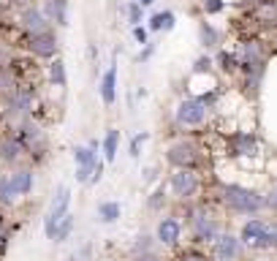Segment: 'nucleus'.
Instances as JSON below:
<instances>
[{
  "label": "nucleus",
  "instance_id": "nucleus-6",
  "mask_svg": "<svg viewBox=\"0 0 277 261\" xmlns=\"http://www.w3.org/2000/svg\"><path fill=\"white\" fill-rule=\"evenodd\" d=\"M171 188L177 196H190L196 191V174L190 169H179L174 177H171Z\"/></svg>",
  "mask_w": 277,
  "mask_h": 261
},
{
  "label": "nucleus",
  "instance_id": "nucleus-19",
  "mask_svg": "<svg viewBox=\"0 0 277 261\" xmlns=\"http://www.w3.org/2000/svg\"><path fill=\"white\" fill-rule=\"evenodd\" d=\"M71 229H74V215H65L63 221H60L57 232H54V239H57V242H63V239H68V234H71Z\"/></svg>",
  "mask_w": 277,
  "mask_h": 261
},
{
  "label": "nucleus",
  "instance_id": "nucleus-27",
  "mask_svg": "<svg viewBox=\"0 0 277 261\" xmlns=\"http://www.w3.org/2000/svg\"><path fill=\"white\" fill-rule=\"evenodd\" d=\"M133 35H136V41H139V44H147V30H144V28H139V25H136Z\"/></svg>",
  "mask_w": 277,
  "mask_h": 261
},
{
  "label": "nucleus",
  "instance_id": "nucleus-28",
  "mask_svg": "<svg viewBox=\"0 0 277 261\" xmlns=\"http://www.w3.org/2000/svg\"><path fill=\"white\" fill-rule=\"evenodd\" d=\"M266 245H277V226H269V234H266Z\"/></svg>",
  "mask_w": 277,
  "mask_h": 261
},
{
  "label": "nucleus",
  "instance_id": "nucleus-14",
  "mask_svg": "<svg viewBox=\"0 0 277 261\" xmlns=\"http://www.w3.org/2000/svg\"><path fill=\"white\" fill-rule=\"evenodd\" d=\"M117 145H120V131H109L106 139H103V155H106V161H114L117 158Z\"/></svg>",
  "mask_w": 277,
  "mask_h": 261
},
{
  "label": "nucleus",
  "instance_id": "nucleus-23",
  "mask_svg": "<svg viewBox=\"0 0 277 261\" xmlns=\"http://www.w3.org/2000/svg\"><path fill=\"white\" fill-rule=\"evenodd\" d=\"M0 150H3V158H6V161H14V158L19 155V147L14 145V142H6V145L0 147Z\"/></svg>",
  "mask_w": 277,
  "mask_h": 261
},
{
  "label": "nucleus",
  "instance_id": "nucleus-1",
  "mask_svg": "<svg viewBox=\"0 0 277 261\" xmlns=\"http://www.w3.org/2000/svg\"><path fill=\"white\" fill-rule=\"evenodd\" d=\"M68 204H71V191H68V188H60L57 196H54L52 204H49L47 218H44V232H47L49 239H54V232H57L60 221L68 215Z\"/></svg>",
  "mask_w": 277,
  "mask_h": 261
},
{
  "label": "nucleus",
  "instance_id": "nucleus-5",
  "mask_svg": "<svg viewBox=\"0 0 277 261\" xmlns=\"http://www.w3.org/2000/svg\"><path fill=\"white\" fill-rule=\"evenodd\" d=\"M30 49L38 55V58H52L54 52H57V38H54L52 33H36L33 35V41H30Z\"/></svg>",
  "mask_w": 277,
  "mask_h": 261
},
{
  "label": "nucleus",
  "instance_id": "nucleus-7",
  "mask_svg": "<svg viewBox=\"0 0 277 261\" xmlns=\"http://www.w3.org/2000/svg\"><path fill=\"white\" fill-rule=\"evenodd\" d=\"M101 98L106 106H112L114 98H117V68H114V63L109 65V71L101 79Z\"/></svg>",
  "mask_w": 277,
  "mask_h": 261
},
{
  "label": "nucleus",
  "instance_id": "nucleus-2",
  "mask_svg": "<svg viewBox=\"0 0 277 261\" xmlns=\"http://www.w3.org/2000/svg\"><path fill=\"white\" fill-rule=\"evenodd\" d=\"M226 202H228L234 209H239V212H255V209L261 207V196H255L253 191L239 188V185L226 188Z\"/></svg>",
  "mask_w": 277,
  "mask_h": 261
},
{
  "label": "nucleus",
  "instance_id": "nucleus-30",
  "mask_svg": "<svg viewBox=\"0 0 277 261\" xmlns=\"http://www.w3.org/2000/svg\"><path fill=\"white\" fill-rule=\"evenodd\" d=\"M220 8H223V3H220V0H209V3H206V11H209V14L220 11Z\"/></svg>",
  "mask_w": 277,
  "mask_h": 261
},
{
  "label": "nucleus",
  "instance_id": "nucleus-25",
  "mask_svg": "<svg viewBox=\"0 0 277 261\" xmlns=\"http://www.w3.org/2000/svg\"><path fill=\"white\" fill-rule=\"evenodd\" d=\"M201 41H204L206 47H212V44H215V30L209 28V25H204V28H201Z\"/></svg>",
  "mask_w": 277,
  "mask_h": 261
},
{
  "label": "nucleus",
  "instance_id": "nucleus-32",
  "mask_svg": "<svg viewBox=\"0 0 277 261\" xmlns=\"http://www.w3.org/2000/svg\"><path fill=\"white\" fill-rule=\"evenodd\" d=\"M136 261H160L158 256H152V253H144V256H139Z\"/></svg>",
  "mask_w": 277,
  "mask_h": 261
},
{
  "label": "nucleus",
  "instance_id": "nucleus-9",
  "mask_svg": "<svg viewBox=\"0 0 277 261\" xmlns=\"http://www.w3.org/2000/svg\"><path fill=\"white\" fill-rule=\"evenodd\" d=\"M169 161L174 163V166H190V163L196 161V152H193V147H188V145H174L169 150Z\"/></svg>",
  "mask_w": 277,
  "mask_h": 261
},
{
  "label": "nucleus",
  "instance_id": "nucleus-17",
  "mask_svg": "<svg viewBox=\"0 0 277 261\" xmlns=\"http://www.w3.org/2000/svg\"><path fill=\"white\" fill-rule=\"evenodd\" d=\"M98 215H101V221L114 223V221L120 218V204H117V202H106V204H101V207H98Z\"/></svg>",
  "mask_w": 277,
  "mask_h": 261
},
{
  "label": "nucleus",
  "instance_id": "nucleus-10",
  "mask_svg": "<svg viewBox=\"0 0 277 261\" xmlns=\"http://www.w3.org/2000/svg\"><path fill=\"white\" fill-rule=\"evenodd\" d=\"M158 239L160 242H166V245L177 242L179 239V223L174 221V218H163L160 226H158Z\"/></svg>",
  "mask_w": 277,
  "mask_h": 261
},
{
  "label": "nucleus",
  "instance_id": "nucleus-35",
  "mask_svg": "<svg viewBox=\"0 0 277 261\" xmlns=\"http://www.w3.org/2000/svg\"><path fill=\"white\" fill-rule=\"evenodd\" d=\"M150 3H155V0H142V6H150Z\"/></svg>",
  "mask_w": 277,
  "mask_h": 261
},
{
  "label": "nucleus",
  "instance_id": "nucleus-3",
  "mask_svg": "<svg viewBox=\"0 0 277 261\" xmlns=\"http://www.w3.org/2000/svg\"><path fill=\"white\" fill-rule=\"evenodd\" d=\"M206 109H204V101H182L177 109V120L185 122V125H199L204 120Z\"/></svg>",
  "mask_w": 277,
  "mask_h": 261
},
{
  "label": "nucleus",
  "instance_id": "nucleus-11",
  "mask_svg": "<svg viewBox=\"0 0 277 261\" xmlns=\"http://www.w3.org/2000/svg\"><path fill=\"white\" fill-rule=\"evenodd\" d=\"M65 8H68V0H47V17L57 25H65Z\"/></svg>",
  "mask_w": 277,
  "mask_h": 261
},
{
  "label": "nucleus",
  "instance_id": "nucleus-12",
  "mask_svg": "<svg viewBox=\"0 0 277 261\" xmlns=\"http://www.w3.org/2000/svg\"><path fill=\"white\" fill-rule=\"evenodd\" d=\"M95 147L98 145L93 142L90 147H76V150H74V158H76L79 166H95V163H98L95 161Z\"/></svg>",
  "mask_w": 277,
  "mask_h": 261
},
{
  "label": "nucleus",
  "instance_id": "nucleus-24",
  "mask_svg": "<svg viewBox=\"0 0 277 261\" xmlns=\"http://www.w3.org/2000/svg\"><path fill=\"white\" fill-rule=\"evenodd\" d=\"M93 169L95 166H79L76 169V180L79 182H90V180H93Z\"/></svg>",
  "mask_w": 277,
  "mask_h": 261
},
{
  "label": "nucleus",
  "instance_id": "nucleus-31",
  "mask_svg": "<svg viewBox=\"0 0 277 261\" xmlns=\"http://www.w3.org/2000/svg\"><path fill=\"white\" fill-rule=\"evenodd\" d=\"M150 248V242H147V237H142L139 242H136V250H147Z\"/></svg>",
  "mask_w": 277,
  "mask_h": 261
},
{
  "label": "nucleus",
  "instance_id": "nucleus-13",
  "mask_svg": "<svg viewBox=\"0 0 277 261\" xmlns=\"http://www.w3.org/2000/svg\"><path fill=\"white\" fill-rule=\"evenodd\" d=\"M11 185H14V191H17V193H27L30 188H33V174H30V172L11 174Z\"/></svg>",
  "mask_w": 277,
  "mask_h": 261
},
{
  "label": "nucleus",
  "instance_id": "nucleus-36",
  "mask_svg": "<svg viewBox=\"0 0 277 261\" xmlns=\"http://www.w3.org/2000/svg\"><path fill=\"white\" fill-rule=\"evenodd\" d=\"M188 261H201V259H188Z\"/></svg>",
  "mask_w": 277,
  "mask_h": 261
},
{
  "label": "nucleus",
  "instance_id": "nucleus-26",
  "mask_svg": "<svg viewBox=\"0 0 277 261\" xmlns=\"http://www.w3.org/2000/svg\"><path fill=\"white\" fill-rule=\"evenodd\" d=\"M128 19H130L133 25H139V22H142V6H139V3H133V6L128 8Z\"/></svg>",
  "mask_w": 277,
  "mask_h": 261
},
{
  "label": "nucleus",
  "instance_id": "nucleus-29",
  "mask_svg": "<svg viewBox=\"0 0 277 261\" xmlns=\"http://www.w3.org/2000/svg\"><path fill=\"white\" fill-rule=\"evenodd\" d=\"M101 177H103V166H101V161H98V163H95V169H93V180H90V182H98Z\"/></svg>",
  "mask_w": 277,
  "mask_h": 261
},
{
  "label": "nucleus",
  "instance_id": "nucleus-34",
  "mask_svg": "<svg viewBox=\"0 0 277 261\" xmlns=\"http://www.w3.org/2000/svg\"><path fill=\"white\" fill-rule=\"evenodd\" d=\"M3 239H6V234H3V223H0V242H3Z\"/></svg>",
  "mask_w": 277,
  "mask_h": 261
},
{
  "label": "nucleus",
  "instance_id": "nucleus-20",
  "mask_svg": "<svg viewBox=\"0 0 277 261\" xmlns=\"http://www.w3.org/2000/svg\"><path fill=\"white\" fill-rule=\"evenodd\" d=\"M52 82L57 87H65V65H63V60H54L52 63Z\"/></svg>",
  "mask_w": 277,
  "mask_h": 261
},
{
  "label": "nucleus",
  "instance_id": "nucleus-8",
  "mask_svg": "<svg viewBox=\"0 0 277 261\" xmlns=\"http://www.w3.org/2000/svg\"><path fill=\"white\" fill-rule=\"evenodd\" d=\"M215 253H218L220 261L236 259V253H239V239L231 237V234H223V237H218V242H215Z\"/></svg>",
  "mask_w": 277,
  "mask_h": 261
},
{
  "label": "nucleus",
  "instance_id": "nucleus-21",
  "mask_svg": "<svg viewBox=\"0 0 277 261\" xmlns=\"http://www.w3.org/2000/svg\"><path fill=\"white\" fill-rule=\"evenodd\" d=\"M14 196H17V191H14L11 180H0V202L11 204V202H14Z\"/></svg>",
  "mask_w": 277,
  "mask_h": 261
},
{
  "label": "nucleus",
  "instance_id": "nucleus-18",
  "mask_svg": "<svg viewBox=\"0 0 277 261\" xmlns=\"http://www.w3.org/2000/svg\"><path fill=\"white\" fill-rule=\"evenodd\" d=\"M196 232H199V237H204V239H212L215 237L212 221H206L204 215H201V218H196Z\"/></svg>",
  "mask_w": 277,
  "mask_h": 261
},
{
  "label": "nucleus",
  "instance_id": "nucleus-37",
  "mask_svg": "<svg viewBox=\"0 0 277 261\" xmlns=\"http://www.w3.org/2000/svg\"><path fill=\"white\" fill-rule=\"evenodd\" d=\"M275 202H277V199H275Z\"/></svg>",
  "mask_w": 277,
  "mask_h": 261
},
{
  "label": "nucleus",
  "instance_id": "nucleus-16",
  "mask_svg": "<svg viewBox=\"0 0 277 261\" xmlns=\"http://www.w3.org/2000/svg\"><path fill=\"white\" fill-rule=\"evenodd\" d=\"M150 28H152V30H171V28H174V14H171V11L155 14V17L150 19Z\"/></svg>",
  "mask_w": 277,
  "mask_h": 261
},
{
  "label": "nucleus",
  "instance_id": "nucleus-4",
  "mask_svg": "<svg viewBox=\"0 0 277 261\" xmlns=\"http://www.w3.org/2000/svg\"><path fill=\"white\" fill-rule=\"evenodd\" d=\"M266 234H269V226L261 221H250L248 226L242 229V242L253 245V248H264L266 245Z\"/></svg>",
  "mask_w": 277,
  "mask_h": 261
},
{
  "label": "nucleus",
  "instance_id": "nucleus-22",
  "mask_svg": "<svg viewBox=\"0 0 277 261\" xmlns=\"http://www.w3.org/2000/svg\"><path fill=\"white\" fill-rule=\"evenodd\" d=\"M144 142H147V134H136L133 136V142H130V155L133 158H139V150H142Z\"/></svg>",
  "mask_w": 277,
  "mask_h": 261
},
{
  "label": "nucleus",
  "instance_id": "nucleus-15",
  "mask_svg": "<svg viewBox=\"0 0 277 261\" xmlns=\"http://www.w3.org/2000/svg\"><path fill=\"white\" fill-rule=\"evenodd\" d=\"M25 28L30 30V33H44V14L41 11H27L25 14Z\"/></svg>",
  "mask_w": 277,
  "mask_h": 261
},
{
  "label": "nucleus",
  "instance_id": "nucleus-33",
  "mask_svg": "<svg viewBox=\"0 0 277 261\" xmlns=\"http://www.w3.org/2000/svg\"><path fill=\"white\" fill-rule=\"evenodd\" d=\"M204 68H209V60H204V58H201L199 63H196V71H204Z\"/></svg>",
  "mask_w": 277,
  "mask_h": 261
}]
</instances>
